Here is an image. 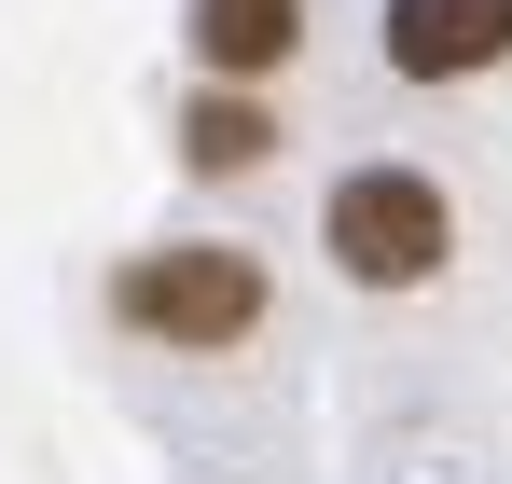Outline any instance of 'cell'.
Masks as SVG:
<instances>
[{"mask_svg":"<svg viewBox=\"0 0 512 484\" xmlns=\"http://www.w3.org/2000/svg\"><path fill=\"white\" fill-rule=\"evenodd\" d=\"M111 319L153 332V346L222 360V346L263 332V263H250V249H139V263L111 277Z\"/></svg>","mask_w":512,"mask_h":484,"instance_id":"obj_2","label":"cell"},{"mask_svg":"<svg viewBox=\"0 0 512 484\" xmlns=\"http://www.w3.org/2000/svg\"><path fill=\"white\" fill-rule=\"evenodd\" d=\"M319 249H333V277H360V291H429L457 263V208H443L429 166H346L333 208H319Z\"/></svg>","mask_w":512,"mask_h":484,"instance_id":"obj_1","label":"cell"},{"mask_svg":"<svg viewBox=\"0 0 512 484\" xmlns=\"http://www.w3.org/2000/svg\"><path fill=\"white\" fill-rule=\"evenodd\" d=\"M291 42H305V0H194V56H208V83H236V97L263 70H291Z\"/></svg>","mask_w":512,"mask_h":484,"instance_id":"obj_4","label":"cell"},{"mask_svg":"<svg viewBox=\"0 0 512 484\" xmlns=\"http://www.w3.org/2000/svg\"><path fill=\"white\" fill-rule=\"evenodd\" d=\"M180 153H194V166H263V153H277V111L236 97V83H208V97L180 111Z\"/></svg>","mask_w":512,"mask_h":484,"instance_id":"obj_5","label":"cell"},{"mask_svg":"<svg viewBox=\"0 0 512 484\" xmlns=\"http://www.w3.org/2000/svg\"><path fill=\"white\" fill-rule=\"evenodd\" d=\"M512 56V0H388V70L402 83H471Z\"/></svg>","mask_w":512,"mask_h":484,"instance_id":"obj_3","label":"cell"}]
</instances>
